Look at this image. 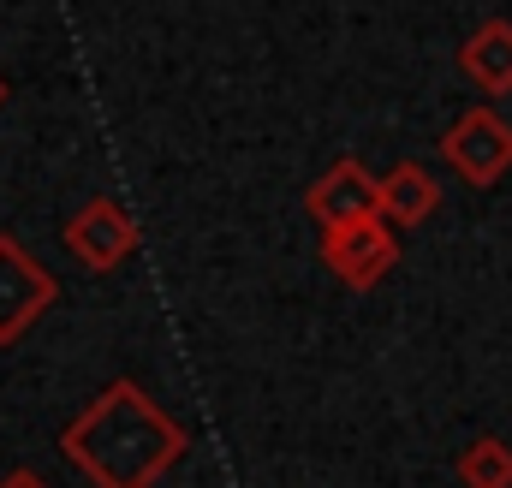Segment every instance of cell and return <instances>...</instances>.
Segmentation results:
<instances>
[{
  "instance_id": "cell-1",
  "label": "cell",
  "mask_w": 512,
  "mask_h": 488,
  "mask_svg": "<svg viewBox=\"0 0 512 488\" xmlns=\"http://www.w3.org/2000/svg\"><path fill=\"white\" fill-rule=\"evenodd\" d=\"M60 453L96 488H149L191 453V429L161 411L131 375H114L66 429Z\"/></svg>"
},
{
  "instance_id": "cell-2",
  "label": "cell",
  "mask_w": 512,
  "mask_h": 488,
  "mask_svg": "<svg viewBox=\"0 0 512 488\" xmlns=\"http://www.w3.org/2000/svg\"><path fill=\"white\" fill-rule=\"evenodd\" d=\"M441 161L477 191L501 185L512 173V120H501L495 108H465L441 137Z\"/></svg>"
},
{
  "instance_id": "cell-3",
  "label": "cell",
  "mask_w": 512,
  "mask_h": 488,
  "mask_svg": "<svg viewBox=\"0 0 512 488\" xmlns=\"http://www.w3.org/2000/svg\"><path fill=\"white\" fill-rule=\"evenodd\" d=\"M393 262H399V227L387 215H370V221H352V227L322 233V268L340 286H352V292L382 286V274Z\"/></svg>"
},
{
  "instance_id": "cell-4",
  "label": "cell",
  "mask_w": 512,
  "mask_h": 488,
  "mask_svg": "<svg viewBox=\"0 0 512 488\" xmlns=\"http://www.w3.org/2000/svg\"><path fill=\"white\" fill-rule=\"evenodd\" d=\"M54 298H60V280L12 233H0V346H18Z\"/></svg>"
},
{
  "instance_id": "cell-5",
  "label": "cell",
  "mask_w": 512,
  "mask_h": 488,
  "mask_svg": "<svg viewBox=\"0 0 512 488\" xmlns=\"http://www.w3.org/2000/svg\"><path fill=\"white\" fill-rule=\"evenodd\" d=\"M66 250L90 268V274H108V268H120L131 250H137V221H131V209L120 197H90L72 221H66Z\"/></svg>"
},
{
  "instance_id": "cell-6",
  "label": "cell",
  "mask_w": 512,
  "mask_h": 488,
  "mask_svg": "<svg viewBox=\"0 0 512 488\" xmlns=\"http://www.w3.org/2000/svg\"><path fill=\"white\" fill-rule=\"evenodd\" d=\"M310 221L322 227V233H334V227H352V221H370V215H382V179L358 161V155H340L316 185H310Z\"/></svg>"
},
{
  "instance_id": "cell-7",
  "label": "cell",
  "mask_w": 512,
  "mask_h": 488,
  "mask_svg": "<svg viewBox=\"0 0 512 488\" xmlns=\"http://www.w3.org/2000/svg\"><path fill=\"white\" fill-rule=\"evenodd\" d=\"M459 72L489 96H512V18H483L459 42Z\"/></svg>"
},
{
  "instance_id": "cell-8",
  "label": "cell",
  "mask_w": 512,
  "mask_h": 488,
  "mask_svg": "<svg viewBox=\"0 0 512 488\" xmlns=\"http://www.w3.org/2000/svg\"><path fill=\"white\" fill-rule=\"evenodd\" d=\"M435 203H441V185H435V173L423 161H399L393 173H382V215L399 233L417 227V221H429Z\"/></svg>"
},
{
  "instance_id": "cell-9",
  "label": "cell",
  "mask_w": 512,
  "mask_h": 488,
  "mask_svg": "<svg viewBox=\"0 0 512 488\" xmlns=\"http://www.w3.org/2000/svg\"><path fill=\"white\" fill-rule=\"evenodd\" d=\"M459 483L465 488H512V447L501 435H477L459 453Z\"/></svg>"
},
{
  "instance_id": "cell-10",
  "label": "cell",
  "mask_w": 512,
  "mask_h": 488,
  "mask_svg": "<svg viewBox=\"0 0 512 488\" xmlns=\"http://www.w3.org/2000/svg\"><path fill=\"white\" fill-rule=\"evenodd\" d=\"M0 488H48V483H42L36 471H12V477H6V483H0Z\"/></svg>"
},
{
  "instance_id": "cell-11",
  "label": "cell",
  "mask_w": 512,
  "mask_h": 488,
  "mask_svg": "<svg viewBox=\"0 0 512 488\" xmlns=\"http://www.w3.org/2000/svg\"><path fill=\"white\" fill-rule=\"evenodd\" d=\"M0 102H6V84H0Z\"/></svg>"
}]
</instances>
